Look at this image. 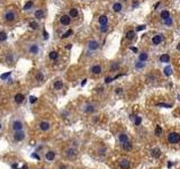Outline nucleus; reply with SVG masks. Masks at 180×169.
Returning a JSON list of instances; mask_svg holds the SVG:
<instances>
[{
	"mask_svg": "<svg viewBox=\"0 0 180 169\" xmlns=\"http://www.w3.org/2000/svg\"><path fill=\"white\" fill-rule=\"evenodd\" d=\"M122 9H123V6H122V4H119V2H116V4L113 5V10L115 13H119Z\"/></svg>",
	"mask_w": 180,
	"mask_h": 169,
	"instance_id": "obj_18",
	"label": "nucleus"
},
{
	"mask_svg": "<svg viewBox=\"0 0 180 169\" xmlns=\"http://www.w3.org/2000/svg\"><path fill=\"white\" fill-rule=\"evenodd\" d=\"M131 50H132L133 52H137V49H136V47H131Z\"/></svg>",
	"mask_w": 180,
	"mask_h": 169,
	"instance_id": "obj_51",
	"label": "nucleus"
},
{
	"mask_svg": "<svg viewBox=\"0 0 180 169\" xmlns=\"http://www.w3.org/2000/svg\"><path fill=\"white\" fill-rule=\"evenodd\" d=\"M32 158H34V159H36V160H39V157L36 155V153H33L32 155Z\"/></svg>",
	"mask_w": 180,
	"mask_h": 169,
	"instance_id": "obj_46",
	"label": "nucleus"
},
{
	"mask_svg": "<svg viewBox=\"0 0 180 169\" xmlns=\"http://www.w3.org/2000/svg\"><path fill=\"white\" fill-rule=\"evenodd\" d=\"M43 17H44V11H43L42 9H38V10L35 11V18H37V19H42Z\"/></svg>",
	"mask_w": 180,
	"mask_h": 169,
	"instance_id": "obj_21",
	"label": "nucleus"
},
{
	"mask_svg": "<svg viewBox=\"0 0 180 169\" xmlns=\"http://www.w3.org/2000/svg\"><path fill=\"white\" fill-rule=\"evenodd\" d=\"M29 27L32 29H37V28H38V24H37L36 21H30V23H29Z\"/></svg>",
	"mask_w": 180,
	"mask_h": 169,
	"instance_id": "obj_34",
	"label": "nucleus"
},
{
	"mask_svg": "<svg viewBox=\"0 0 180 169\" xmlns=\"http://www.w3.org/2000/svg\"><path fill=\"white\" fill-rule=\"evenodd\" d=\"M159 5H160V2H157V4H156V6H154V8H158V7H159Z\"/></svg>",
	"mask_w": 180,
	"mask_h": 169,
	"instance_id": "obj_53",
	"label": "nucleus"
},
{
	"mask_svg": "<svg viewBox=\"0 0 180 169\" xmlns=\"http://www.w3.org/2000/svg\"><path fill=\"white\" fill-rule=\"evenodd\" d=\"M172 23H173V20H172V18H171V17L167 18V19L164 20V24H166V25H168V26H171V25H172Z\"/></svg>",
	"mask_w": 180,
	"mask_h": 169,
	"instance_id": "obj_36",
	"label": "nucleus"
},
{
	"mask_svg": "<svg viewBox=\"0 0 180 169\" xmlns=\"http://www.w3.org/2000/svg\"><path fill=\"white\" fill-rule=\"evenodd\" d=\"M113 80H114L113 78H110V77H107V78L105 79V82H106V84H110V82L113 81Z\"/></svg>",
	"mask_w": 180,
	"mask_h": 169,
	"instance_id": "obj_41",
	"label": "nucleus"
},
{
	"mask_svg": "<svg viewBox=\"0 0 180 169\" xmlns=\"http://www.w3.org/2000/svg\"><path fill=\"white\" fill-rule=\"evenodd\" d=\"M53 87H54L55 90H61V89L63 88V81H61V80H56V81L54 82Z\"/></svg>",
	"mask_w": 180,
	"mask_h": 169,
	"instance_id": "obj_17",
	"label": "nucleus"
},
{
	"mask_svg": "<svg viewBox=\"0 0 180 169\" xmlns=\"http://www.w3.org/2000/svg\"><path fill=\"white\" fill-rule=\"evenodd\" d=\"M131 118L134 119V124L137 126L142 123V117H140V116H131Z\"/></svg>",
	"mask_w": 180,
	"mask_h": 169,
	"instance_id": "obj_27",
	"label": "nucleus"
},
{
	"mask_svg": "<svg viewBox=\"0 0 180 169\" xmlns=\"http://www.w3.org/2000/svg\"><path fill=\"white\" fill-rule=\"evenodd\" d=\"M4 18H5L6 21H12L15 18H16V14H15L12 10H8L7 13H5Z\"/></svg>",
	"mask_w": 180,
	"mask_h": 169,
	"instance_id": "obj_4",
	"label": "nucleus"
},
{
	"mask_svg": "<svg viewBox=\"0 0 180 169\" xmlns=\"http://www.w3.org/2000/svg\"><path fill=\"white\" fill-rule=\"evenodd\" d=\"M0 130H1V123H0Z\"/></svg>",
	"mask_w": 180,
	"mask_h": 169,
	"instance_id": "obj_56",
	"label": "nucleus"
},
{
	"mask_svg": "<svg viewBox=\"0 0 180 169\" xmlns=\"http://www.w3.org/2000/svg\"><path fill=\"white\" fill-rule=\"evenodd\" d=\"M144 67H145V63L142 62V61H138V62L135 63V68H136V69H143Z\"/></svg>",
	"mask_w": 180,
	"mask_h": 169,
	"instance_id": "obj_32",
	"label": "nucleus"
},
{
	"mask_svg": "<svg viewBox=\"0 0 180 169\" xmlns=\"http://www.w3.org/2000/svg\"><path fill=\"white\" fill-rule=\"evenodd\" d=\"M60 21H61L62 25L68 26V25H70V24H71V17L69 16V15H64V16H62L60 18Z\"/></svg>",
	"mask_w": 180,
	"mask_h": 169,
	"instance_id": "obj_9",
	"label": "nucleus"
},
{
	"mask_svg": "<svg viewBox=\"0 0 180 169\" xmlns=\"http://www.w3.org/2000/svg\"><path fill=\"white\" fill-rule=\"evenodd\" d=\"M159 106H162V107H168V108H170V107H171V105H169V104H164V103H162V104H159Z\"/></svg>",
	"mask_w": 180,
	"mask_h": 169,
	"instance_id": "obj_43",
	"label": "nucleus"
},
{
	"mask_svg": "<svg viewBox=\"0 0 180 169\" xmlns=\"http://www.w3.org/2000/svg\"><path fill=\"white\" fill-rule=\"evenodd\" d=\"M76 156H77V150L76 149L69 148V149L66 150V157H67V158L73 159V158H76Z\"/></svg>",
	"mask_w": 180,
	"mask_h": 169,
	"instance_id": "obj_7",
	"label": "nucleus"
},
{
	"mask_svg": "<svg viewBox=\"0 0 180 169\" xmlns=\"http://www.w3.org/2000/svg\"><path fill=\"white\" fill-rule=\"evenodd\" d=\"M122 147H123V149H124V150H131V149H132V144L129 143V141H127V142L123 143V144H122Z\"/></svg>",
	"mask_w": 180,
	"mask_h": 169,
	"instance_id": "obj_30",
	"label": "nucleus"
},
{
	"mask_svg": "<svg viewBox=\"0 0 180 169\" xmlns=\"http://www.w3.org/2000/svg\"><path fill=\"white\" fill-rule=\"evenodd\" d=\"M43 79H44V76H43V73H42V72L37 73V75H36V80H37V81H42Z\"/></svg>",
	"mask_w": 180,
	"mask_h": 169,
	"instance_id": "obj_37",
	"label": "nucleus"
},
{
	"mask_svg": "<svg viewBox=\"0 0 180 169\" xmlns=\"http://www.w3.org/2000/svg\"><path fill=\"white\" fill-rule=\"evenodd\" d=\"M177 50H179V51H180V43L178 44V46H177Z\"/></svg>",
	"mask_w": 180,
	"mask_h": 169,
	"instance_id": "obj_54",
	"label": "nucleus"
},
{
	"mask_svg": "<svg viewBox=\"0 0 180 169\" xmlns=\"http://www.w3.org/2000/svg\"><path fill=\"white\" fill-rule=\"evenodd\" d=\"M24 127V124L21 121H18V119H16V121L12 122V130L14 131H21Z\"/></svg>",
	"mask_w": 180,
	"mask_h": 169,
	"instance_id": "obj_6",
	"label": "nucleus"
},
{
	"mask_svg": "<svg viewBox=\"0 0 180 169\" xmlns=\"http://www.w3.org/2000/svg\"><path fill=\"white\" fill-rule=\"evenodd\" d=\"M160 61H161L162 63H168L169 61H170V57H169L168 54H162V55L160 57Z\"/></svg>",
	"mask_w": 180,
	"mask_h": 169,
	"instance_id": "obj_22",
	"label": "nucleus"
},
{
	"mask_svg": "<svg viewBox=\"0 0 180 169\" xmlns=\"http://www.w3.org/2000/svg\"><path fill=\"white\" fill-rule=\"evenodd\" d=\"M50 123L48 122H45V121H43V122H41L39 123V128H41L42 131H47V130H50Z\"/></svg>",
	"mask_w": 180,
	"mask_h": 169,
	"instance_id": "obj_14",
	"label": "nucleus"
},
{
	"mask_svg": "<svg viewBox=\"0 0 180 169\" xmlns=\"http://www.w3.org/2000/svg\"><path fill=\"white\" fill-rule=\"evenodd\" d=\"M78 15H79L78 9L72 8V9L70 10V17H71V18H76V17H78Z\"/></svg>",
	"mask_w": 180,
	"mask_h": 169,
	"instance_id": "obj_26",
	"label": "nucleus"
},
{
	"mask_svg": "<svg viewBox=\"0 0 180 169\" xmlns=\"http://www.w3.org/2000/svg\"><path fill=\"white\" fill-rule=\"evenodd\" d=\"M118 140H119V142L120 143H125V142H127L128 141V135H127L126 133H120L119 135H118Z\"/></svg>",
	"mask_w": 180,
	"mask_h": 169,
	"instance_id": "obj_15",
	"label": "nucleus"
},
{
	"mask_svg": "<svg viewBox=\"0 0 180 169\" xmlns=\"http://www.w3.org/2000/svg\"><path fill=\"white\" fill-rule=\"evenodd\" d=\"M9 76H10V72L6 73V75H2V76H1V79H6V78H8Z\"/></svg>",
	"mask_w": 180,
	"mask_h": 169,
	"instance_id": "obj_45",
	"label": "nucleus"
},
{
	"mask_svg": "<svg viewBox=\"0 0 180 169\" xmlns=\"http://www.w3.org/2000/svg\"><path fill=\"white\" fill-rule=\"evenodd\" d=\"M148 58H149V55H148V53H145V52H142V53L138 55V60L142 61V62H145V61L148 60Z\"/></svg>",
	"mask_w": 180,
	"mask_h": 169,
	"instance_id": "obj_23",
	"label": "nucleus"
},
{
	"mask_svg": "<svg viewBox=\"0 0 180 169\" xmlns=\"http://www.w3.org/2000/svg\"><path fill=\"white\" fill-rule=\"evenodd\" d=\"M25 136H26L25 132H23V131H15L14 140L17 141V142H20V141H23V140L25 139Z\"/></svg>",
	"mask_w": 180,
	"mask_h": 169,
	"instance_id": "obj_3",
	"label": "nucleus"
},
{
	"mask_svg": "<svg viewBox=\"0 0 180 169\" xmlns=\"http://www.w3.org/2000/svg\"><path fill=\"white\" fill-rule=\"evenodd\" d=\"M45 159L47 161H53L55 159V152L52 151V150H51V151H47L45 153Z\"/></svg>",
	"mask_w": 180,
	"mask_h": 169,
	"instance_id": "obj_12",
	"label": "nucleus"
},
{
	"mask_svg": "<svg viewBox=\"0 0 180 169\" xmlns=\"http://www.w3.org/2000/svg\"><path fill=\"white\" fill-rule=\"evenodd\" d=\"M27 51H28L29 54L36 55L39 52V47H38V45H37L36 43H30V44L27 45Z\"/></svg>",
	"mask_w": 180,
	"mask_h": 169,
	"instance_id": "obj_2",
	"label": "nucleus"
},
{
	"mask_svg": "<svg viewBox=\"0 0 180 169\" xmlns=\"http://www.w3.org/2000/svg\"><path fill=\"white\" fill-rule=\"evenodd\" d=\"M21 169H27V166H24V167L21 168Z\"/></svg>",
	"mask_w": 180,
	"mask_h": 169,
	"instance_id": "obj_55",
	"label": "nucleus"
},
{
	"mask_svg": "<svg viewBox=\"0 0 180 169\" xmlns=\"http://www.w3.org/2000/svg\"><path fill=\"white\" fill-rule=\"evenodd\" d=\"M59 169H67V166H63V165H62V166H60V167H59Z\"/></svg>",
	"mask_w": 180,
	"mask_h": 169,
	"instance_id": "obj_50",
	"label": "nucleus"
},
{
	"mask_svg": "<svg viewBox=\"0 0 180 169\" xmlns=\"http://www.w3.org/2000/svg\"><path fill=\"white\" fill-rule=\"evenodd\" d=\"M90 71H91L92 75H100L101 73V67L99 66V64H96V66H94L91 68Z\"/></svg>",
	"mask_w": 180,
	"mask_h": 169,
	"instance_id": "obj_13",
	"label": "nucleus"
},
{
	"mask_svg": "<svg viewBox=\"0 0 180 169\" xmlns=\"http://www.w3.org/2000/svg\"><path fill=\"white\" fill-rule=\"evenodd\" d=\"M98 20H99V24H100V25H107V23H108V18H107L106 15H102V16H100Z\"/></svg>",
	"mask_w": 180,
	"mask_h": 169,
	"instance_id": "obj_19",
	"label": "nucleus"
},
{
	"mask_svg": "<svg viewBox=\"0 0 180 169\" xmlns=\"http://www.w3.org/2000/svg\"><path fill=\"white\" fill-rule=\"evenodd\" d=\"M162 41H163V35H161V34H158V35L152 37V43H153L154 45H159Z\"/></svg>",
	"mask_w": 180,
	"mask_h": 169,
	"instance_id": "obj_11",
	"label": "nucleus"
},
{
	"mask_svg": "<svg viewBox=\"0 0 180 169\" xmlns=\"http://www.w3.org/2000/svg\"><path fill=\"white\" fill-rule=\"evenodd\" d=\"M108 30V26L107 25H101L100 26V32L101 33H105V32H107Z\"/></svg>",
	"mask_w": 180,
	"mask_h": 169,
	"instance_id": "obj_40",
	"label": "nucleus"
},
{
	"mask_svg": "<svg viewBox=\"0 0 180 169\" xmlns=\"http://www.w3.org/2000/svg\"><path fill=\"white\" fill-rule=\"evenodd\" d=\"M47 37H48V34L44 30V38H45V39H47Z\"/></svg>",
	"mask_w": 180,
	"mask_h": 169,
	"instance_id": "obj_49",
	"label": "nucleus"
},
{
	"mask_svg": "<svg viewBox=\"0 0 180 169\" xmlns=\"http://www.w3.org/2000/svg\"><path fill=\"white\" fill-rule=\"evenodd\" d=\"M42 169H43V168H42Z\"/></svg>",
	"mask_w": 180,
	"mask_h": 169,
	"instance_id": "obj_57",
	"label": "nucleus"
},
{
	"mask_svg": "<svg viewBox=\"0 0 180 169\" xmlns=\"http://www.w3.org/2000/svg\"><path fill=\"white\" fill-rule=\"evenodd\" d=\"M167 139H168V142L171 143V144H176L180 142V134L177 133V132H170L168 134V136H167Z\"/></svg>",
	"mask_w": 180,
	"mask_h": 169,
	"instance_id": "obj_1",
	"label": "nucleus"
},
{
	"mask_svg": "<svg viewBox=\"0 0 180 169\" xmlns=\"http://www.w3.org/2000/svg\"><path fill=\"white\" fill-rule=\"evenodd\" d=\"M88 49L90 51H96L99 49V43L96 41V39H91V41L88 42Z\"/></svg>",
	"mask_w": 180,
	"mask_h": 169,
	"instance_id": "obj_5",
	"label": "nucleus"
},
{
	"mask_svg": "<svg viewBox=\"0 0 180 169\" xmlns=\"http://www.w3.org/2000/svg\"><path fill=\"white\" fill-rule=\"evenodd\" d=\"M160 17L162 18L163 20H166L167 18H169L170 17V13L168 10H163V11H161V14H160Z\"/></svg>",
	"mask_w": 180,
	"mask_h": 169,
	"instance_id": "obj_25",
	"label": "nucleus"
},
{
	"mask_svg": "<svg viewBox=\"0 0 180 169\" xmlns=\"http://www.w3.org/2000/svg\"><path fill=\"white\" fill-rule=\"evenodd\" d=\"M58 57H59V54H58V52H55V51L51 52V53L48 54V58H50L51 60H56Z\"/></svg>",
	"mask_w": 180,
	"mask_h": 169,
	"instance_id": "obj_29",
	"label": "nucleus"
},
{
	"mask_svg": "<svg viewBox=\"0 0 180 169\" xmlns=\"http://www.w3.org/2000/svg\"><path fill=\"white\" fill-rule=\"evenodd\" d=\"M145 27H146L145 25H140V26L137 27V28H136V30H143V29L145 28Z\"/></svg>",
	"mask_w": 180,
	"mask_h": 169,
	"instance_id": "obj_44",
	"label": "nucleus"
},
{
	"mask_svg": "<svg viewBox=\"0 0 180 169\" xmlns=\"http://www.w3.org/2000/svg\"><path fill=\"white\" fill-rule=\"evenodd\" d=\"M135 36V32H133V30H128V32L126 33V38L127 39H133Z\"/></svg>",
	"mask_w": 180,
	"mask_h": 169,
	"instance_id": "obj_28",
	"label": "nucleus"
},
{
	"mask_svg": "<svg viewBox=\"0 0 180 169\" xmlns=\"http://www.w3.org/2000/svg\"><path fill=\"white\" fill-rule=\"evenodd\" d=\"M33 1H28V2H26V4H25V6H24V10H29L30 8L33 7Z\"/></svg>",
	"mask_w": 180,
	"mask_h": 169,
	"instance_id": "obj_31",
	"label": "nucleus"
},
{
	"mask_svg": "<svg viewBox=\"0 0 180 169\" xmlns=\"http://www.w3.org/2000/svg\"><path fill=\"white\" fill-rule=\"evenodd\" d=\"M96 110V105L95 104H87L83 107V112L87 113V114H90V113H94Z\"/></svg>",
	"mask_w": 180,
	"mask_h": 169,
	"instance_id": "obj_8",
	"label": "nucleus"
},
{
	"mask_svg": "<svg viewBox=\"0 0 180 169\" xmlns=\"http://www.w3.org/2000/svg\"><path fill=\"white\" fill-rule=\"evenodd\" d=\"M172 68H171V66H168V67H166L163 69V72H164V76H167V77H169V76H171L172 75Z\"/></svg>",
	"mask_w": 180,
	"mask_h": 169,
	"instance_id": "obj_20",
	"label": "nucleus"
},
{
	"mask_svg": "<svg viewBox=\"0 0 180 169\" xmlns=\"http://www.w3.org/2000/svg\"><path fill=\"white\" fill-rule=\"evenodd\" d=\"M161 134H162V128H161L160 125H158V126L156 127V135L159 136V135H161Z\"/></svg>",
	"mask_w": 180,
	"mask_h": 169,
	"instance_id": "obj_35",
	"label": "nucleus"
},
{
	"mask_svg": "<svg viewBox=\"0 0 180 169\" xmlns=\"http://www.w3.org/2000/svg\"><path fill=\"white\" fill-rule=\"evenodd\" d=\"M7 39V34L6 32H0V42H4Z\"/></svg>",
	"mask_w": 180,
	"mask_h": 169,
	"instance_id": "obj_33",
	"label": "nucleus"
},
{
	"mask_svg": "<svg viewBox=\"0 0 180 169\" xmlns=\"http://www.w3.org/2000/svg\"><path fill=\"white\" fill-rule=\"evenodd\" d=\"M87 81H88V80H87V79H83V80H82V82H81V86H82V87H83V86H85V85L87 84Z\"/></svg>",
	"mask_w": 180,
	"mask_h": 169,
	"instance_id": "obj_47",
	"label": "nucleus"
},
{
	"mask_svg": "<svg viewBox=\"0 0 180 169\" xmlns=\"http://www.w3.org/2000/svg\"><path fill=\"white\" fill-rule=\"evenodd\" d=\"M160 153H161L160 149L156 148V149H153V150L151 151V156H152V157H154V158H159V157H160Z\"/></svg>",
	"mask_w": 180,
	"mask_h": 169,
	"instance_id": "obj_24",
	"label": "nucleus"
},
{
	"mask_svg": "<svg viewBox=\"0 0 180 169\" xmlns=\"http://www.w3.org/2000/svg\"><path fill=\"white\" fill-rule=\"evenodd\" d=\"M36 100H37V98H36L35 96H30V97H29V101H30L32 104H33V103H35Z\"/></svg>",
	"mask_w": 180,
	"mask_h": 169,
	"instance_id": "obj_42",
	"label": "nucleus"
},
{
	"mask_svg": "<svg viewBox=\"0 0 180 169\" xmlns=\"http://www.w3.org/2000/svg\"><path fill=\"white\" fill-rule=\"evenodd\" d=\"M118 68H119V64L118 63H113V64H111V67H110V69L113 70V71H116Z\"/></svg>",
	"mask_w": 180,
	"mask_h": 169,
	"instance_id": "obj_39",
	"label": "nucleus"
},
{
	"mask_svg": "<svg viewBox=\"0 0 180 169\" xmlns=\"http://www.w3.org/2000/svg\"><path fill=\"white\" fill-rule=\"evenodd\" d=\"M71 34H72V30L69 29V30H68V32H66V33L63 34V35H62V38H67V37H69V36L71 35Z\"/></svg>",
	"mask_w": 180,
	"mask_h": 169,
	"instance_id": "obj_38",
	"label": "nucleus"
},
{
	"mask_svg": "<svg viewBox=\"0 0 180 169\" xmlns=\"http://www.w3.org/2000/svg\"><path fill=\"white\" fill-rule=\"evenodd\" d=\"M122 93V88H117L116 89V94H120Z\"/></svg>",
	"mask_w": 180,
	"mask_h": 169,
	"instance_id": "obj_48",
	"label": "nucleus"
},
{
	"mask_svg": "<svg viewBox=\"0 0 180 169\" xmlns=\"http://www.w3.org/2000/svg\"><path fill=\"white\" fill-rule=\"evenodd\" d=\"M119 167L122 169H129L131 162H129L128 159H122V160L119 161Z\"/></svg>",
	"mask_w": 180,
	"mask_h": 169,
	"instance_id": "obj_10",
	"label": "nucleus"
},
{
	"mask_svg": "<svg viewBox=\"0 0 180 169\" xmlns=\"http://www.w3.org/2000/svg\"><path fill=\"white\" fill-rule=\"evenodd\" d=\"M172 166H173V164H172V162H169V164H168V168H171Z\"/></svg>",
	"mask_w": 180,
	"mask_h": 169,
	"instance_id": "obj_52",
	"label": "nucleus"
},
{
	"mask_svg": "<svg viewBox=\"0 0 180 169\" xmlns=\"http://www.w3.org/2000/svg\"><path fill=\"white\" fill-rule=\"evenodd\" d=\"M15 103H17V104H21L24 101L25 99V97H24V95L23 94H17V95H15Z\"/></svg>",
	"mask_w": 180,
	"mask_h": 169,
	"instance_id": "obj_16",
	"label": "nucleus"
}]
</instances>
